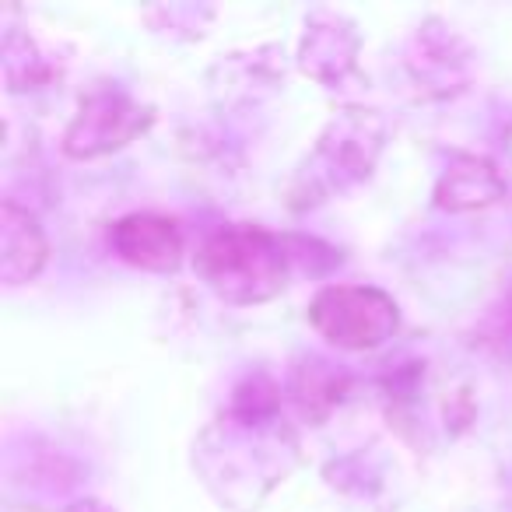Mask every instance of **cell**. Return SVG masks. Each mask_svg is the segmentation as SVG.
<instances>
[{
  "instance_id": "1",
  "label": "cell",
  "mask_w": 512,
  "mask_h": 512,
  "mask_svg": "<svg viewBox=\"0 0 512 512\" xmlns=\"http://www.w3.org/2000/svg\"><path fill=\"white\" fill-rule=\"evenodd\" d=\"M197 271L221 299L264 302L285 288L288 256L264 228H225L204 242Z\"/></svg>"
},
{
  "instance_id": "2",
  "label": "cell",
  "mask_w": 512,
  "mask_h": 512,
  "mask_svg": "<svg viewBox=\"0 0 512 512\" xmlns=\"http://www.w3.org/2000/svg\"><path fill=\"white\" fill-rule=\"evenodd\" d=\"M309 316H313V327L327 341L351 351L379 348L397 330V306H393V299H386L379 288L362 285L323 288L316 295Z\"/></svg>"
},
{
  "instance_id": "3",
  "label": "cell",
  "mask_w": 512,
  "mask_h": 512,
  "mask_svg": "<svg viewBox=\"0 0 512 512\" xmlns=\"http://www.w3.org/2000/svg\"><path fill=\"white\" fill-rule=\"evenodd\" d=\"M144 109L130 106L123 95L102 92L81 109V116L74 120V127L67 130V151L71 155H99L116 144H123L127 137H134L137 130H144L148 116H141Z\"/></svg>"
},
{
  "instance_id": "4",
  "label": "cell",
  "mask_w": 512,
  "mask_h": 512,
  "mask_svg": "<svg viewBox=\"0 0 512 512\" xmlns=\"http://www.w3.org/2000/svg\"><path fill=\"white\" fill-rule=\"evenodd\" d=\"M109 239L127 264L144 267V271H172L183 256V235L176 221L158 218V214H130L116 221Z\"/></svg>"
},
{
  "instance_id": "5",
  "label": "cell",
  "mask_w": 512,
  "mask_h": 512,
  "mask_svg": "<svg viewBox=\"0 0 512 512\" xmlns=\"http://www.w3.org/2000/svg\"><path fill=\"white\" fill-rule=\"evenodd\" d=\"M46 260V242L36 221L22 214L15 204H4V278L11 285L32 278Z\"/></svg>"
},
{
  "instance_id": "6",
  "label": "cell",
  "mask_w": 512,
  "mask_h": 512,
  "mask_svg": "<svg viewBox=\"0 0 512 512\" xmlns=\"http://www.w3.org/2000/svg\"><path fill=\"white\" fill-rule=\"evenodd\" d=\"M502 193V183L491 172V165L484 162H460L456 169H449L446 186H442V204L449 207H474V204H488Z\"/></svg>"
}]
</instances>
